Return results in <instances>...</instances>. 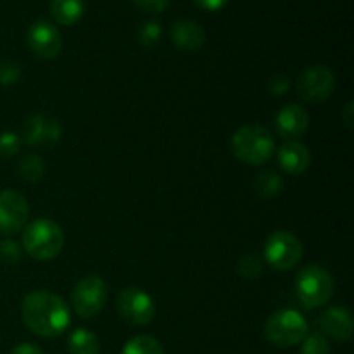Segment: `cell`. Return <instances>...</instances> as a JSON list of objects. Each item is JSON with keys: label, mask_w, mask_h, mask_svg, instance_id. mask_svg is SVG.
<instances>
[{"label": "cell", "mask_w": 354, "mask_h": 354, "mask_svg": "<svg viewBox=\"0 0 354 354\" xmlns=\"http://www.w3.org/2000/svg\"><path fill=\"white\" fill-rule=\"evenodd\" d=\"M23 322L40 337H57L69 327V310L61 296L48 290H33L21 304Z\"/></svg>", "instance_id": "6da1fadb"}, {"label": "cell", "mask_w": 354, "mask_h": 354, "mask_svg": "<svg viewBox=\"0 0 354 354\" xmlns=\"http://www.w3.org/2000/svg\"><path fill=\"white\" fill-rule=\"evenodd\" d=\"M64 248V232L55 221L38 218L23 232V249L37 261H50L57 258Z\"/></svg>", "instance_id": "7a4b0ae2"}, {"label": "cell", "mask_w": 354, "mask_h": 354, "mask_svg": "<svg viewBox=\"0 0 354 354\" xmlns=\"http://www.w3.org/2000/svg\"><path fill=\"white\" fill-rule=\"evenodd\" d=\"M232 152L248 165H263L275 152V140L268 128L261 124H245L232 137Z\"/></svg>", "instance_id": "3957f363"}, {"label": "cell", "mask_w": 354, "mask_h": 354, "mask_svg": "<svg viewBox=\"0 0 354 354\" xmlns=\"http://www.w3.org/2000/svg\"><path fill=\"white\" fill-rule=\"evenodd\" d=\"M265 335L277 348H292L308 337V322L297 311L280 310L266 322Z\"/></svg>", "instance_id": "277c9868"}, {"label": "cell", "mask_w": 354, "mask_h": 354, "mask_svg": "<svg viewBox=\"0 0 354 354\" xmlns=\"http://www.w3.org/2000/svg\"><path fill=\"white\" fill-rule=\"evenodd\" d=\"M296 290L301 304L308 310L320 308L330 301L334 292V280L322 266H306L296 279Z\"/></svg>", "instance_id": "5b68a950"}, {"label": "cell", "mask_w": 354, "mask_h": 354, "mask_svg": "<svg viewBox=\"0 0 354 354\" xmlns=\"http://www.w3.org/2000/svg\"><path fill=\"white\" fill-rule=\"evenodd\" d=\"M107 301V286L100 277L88 275L80 280L71 292L73 310L80 318L88 320L97 317L106 306Z\"/></svg>", "instance_id": "8992f818"}, {"label": "cell", "mask_w": 354, "mask_h": 354, "mask_svg": "<svg viewBox=\"0 0 354 354\" xmlns=\"http://www.w3.org/2000/svg\"><path fill=\"white\" fill-rule=\"evenodd\" d=\"M265 258L270 266L279 272H287L303 258V244L292 232L277 230L266 239Z\"/></svg>", "instance_id": "52a82bcc"}, {"label": "cell", "mask_w": 354, "mask_h": 354, "mask_svg": "<svg viewBox=\"0 0 354 354\" xmlns=\"http://www.w3.org/2000/svg\"><path fill=\"white\" fill-rule=\"evenodd\" d=\"M118 311L124 322L142 327L151 324L156 315V306L152 297L140 287H127L118 296Z\"/></svg>", "instance_id": "ba28073f"}, {"label": "cell", "mask_w": 354, "mask_h": 354, "mask_svg": "<svg viewBox=\"0 0 354 354\" xmlns=\"http://www.w3.org/2000/svg\"><path fill=\"white\" fill-rule=\"evenodd\" d=\"M335 88L334 73L325 66H311L297 78V93L310 104H320L332 95Z\"/></svg>", "instance_id": "9c48e42d"}, {"label": "cell", "mask_w": 354, "mask_h": 354, "mask_svg": "<svg viewBox=\"0 0 354 354\" xmlns=\"http://www.w3.org/2000/svg\"><path fill=\"white\" fill-rule=\"evenodd\" d=\"M62 128L55 116L50 114H33L23 127V140L30 147L50 149L61 140Z\"/></svg>", "instance_id": "30bf717a"}, {"label": "cell", "mask_w": 354, "mask_h": 354, "mask_svg": "<svg viewBox=\"0 0 354 354\" xmlns=\"http://www.w3.org/2000/svg\"><path fill=\"white\" fill-rule=\"evenodd\" d=\"M30 216V206L23 194L6 189L0 192V234L12 235L23 230Z\"/></svg>", "instance_id": "8fae6325"}, {"label": "cell", "mask_w": 354, "mask_h": 354, "mask_svg": "<svg viewBox=\"0 0 354 354\" xmlns=\"http://www.w3.org/2000/svg\"><path fill=\"white\" fill-rule=\"evenodd\" d=\"M28 45L40 59H55L62 50V38L57 28L47 19H38L28 28Z\"/></svg>", "instance_id": "7c38bea8"}, {"label": "cell", "mask_w": 354, "mask_h": 354, "mask_svg": "<svg viewBox=\"0 0 354 354\" xmlns=\"http://www.w3.org/2000/svg\"><path fill=\"white\" fill-rule=\"evenodd\" d=\"M275 127L280 137L287 138V140H294V138L306 133L308 127H310V116L297 104H287L280 109Z\"/></svg>", "instance_id": "4fadbf2b"}, {"label": "cell", "mask_w": 354, "mask_h": 354, "mask_svg": "<svg viewBox=\"0 0 354 354\" xmlns=\"http://www.w3.org/2000/svg\"><path fill=\"white\" fill-rule=\"evenodd\" d=\"M318 325L325 335L335 341L346 342L353 337V317L344 308H328L325 313H322Z\"/></svg>", "instance_id": "5bb4252c"}, {"label": "cell", "mask_w": 354, "mask_h": 354, "mask_svg": "<svg viewBox=\"0 0 354 354\" xmlns=\"http://www.w3.org/2000/svg\"><path fill=\"white\" fill-rule=\"evenodd\" d=\"M311 154L301 142L290 140L283 144L279 151V165L283 171L290 175H301L310 168Z\"/></svg>", "instance_id": "9a60e30c"}, {"label": "cell", "mask_w": 354, "mask_h": 354, "mask_svg": "<svg viewBox=\"0 0 354 354\" xmlns=\"http://www.w3.org/2000/svg\"><path fill=\"white\" fill-rule=\"evenodd\" d=\"M171 40L173 44L183 50H197L206 41V33L203 26L190 19H178L171 26Z\"/></svg>", "instance_id": "2e32d148"}, {"label": "cell", "mask_w": 354, "mask_h": 354, "mask_svg": "<svg viewBox=\"0 0 354 354\" xmlns=\"http://www.w3.org/2000/svg\"><path fill=\"white\" fill-rule=\"evenodd\" d=\"M85 12L83 0H50V14L59 24L73 26L78 23Z\"/></svg>", "instance_id": "e0dca14e"}, {"label": "cell", "mask_w": 354, "mask_h": 354, "mask_svg": "<svg viewBox=\"0 0 354 354\" xmlns=\"http://www.w3.org/2000/svg\"><path fill=\"white\" fill-rule=\"evenodd\" d=\"M69 354H99L100 342L88 328H78L71 334L68 342Z\"/></svg>", "instance_id": "ac0fdd59"}, {"label": "cell", "mask_w": 354, "mask_h": 354, "mask_svg": "<svg viewBox=\"0 0 354 354\" xmlns=\"http://www.w3.org/2000/svg\"><path fill=\"white\" fill-rule=\"evenodd\" d=\"M254 189L256 194L263 197V199H273L282 190V178L275 171H272V169H265V171H261L256 176Z\"/></svg>", "instance_id": "d6986e66"}, {"label": "cell", "mask_w": 354, "mask_h": 354, "mask_svg": "<svg viewBox=\"0 0 354 354\" xmlns=\"http://www.w3.org/2000/svg\"><path fill=\"white\" fill-rule=\"evenodd\" d=\"M17 173L26 182H38L45 175L44 159L37 154H26L17 162Z\"/></svg>", "instance_id": "ffe728a7"}, {"label": "cell", "mask_w": 354, "mask_h": 354, "mask_svg": "<svg viewBox=\"0 0 354 354\" xmlns=\"http://www.w3.org/2000/svg\"><path fill=\"white\" fill-rule=\"evenodd\" d=\"M121 354H162V348L151 335H137L124 344Z\"/></svg>", "instance_id": "44dd1931"}, {"label": "cell", "mask_w": 354, "mask_h": 354, "mask_svg": "<svg viewBox=\"0 0 354 354\" xmlns=\"http://www.w3.org/2000/svg\"><path fill=\"white\" fill-rule=\"evenodd\" d=\"M301 354H330V344L322 334H313L303 341Z\"/></svg>", "instance_id": "7402d4cb"}, {"label": "cell", "mask_w": 354, "mask_h": 354, "mask_svg": "<svg viewBox=\"0 0 354 354\" xmlns=\"http://www.w3.org/2000/svg\"><path fill=\"white\" fill-rule=\"evenodd\" d=\"M263 272V263L258 256L249 254L239 261V273L245 279H256V277L261 275Z\"/></svg>", "instance_id": "603a6c76"}, {"label": "cell", "mask_w": 354, "mask_h": 354, "mask_svg": "<svg viewBox=\"0 0 354 354\" xmlns=\"http://www.w3.org/2000/svg\"><path fill=\"white\" fill-rule=\"evenodd\" d=\"M21 138L14 131H3L0 135V156L2 158H12L19 152Z\"/></svg>", "instance_id": "cb8c5ba5"}, {"label": "cell", "mask_w": 354, "mask_h": 354, "mask_svg": "<svg viewBox=\"0 0 354 354\" xmlns=\"http://www.w3.org/2000/svg\"><path fill=\"white\" fill-rule=\"evenodd\" d=\"M21 68L17 62L0 61V85L10 86L19 80Z\"/></svg>", "instance_id": "d4e9b609"}, {"label": "cell", "mask_w": 354, "mask_h": 354, "mask_svg": "<svg viewBox=\"0 0 354 354\" xmlns=\"http://www.w3.org/2000/svg\"><path fill=\"white\" fill-rule=\"evenodd\" d=\"M159 37H161V26L156 21H147L138 30V40H140L142 45L158 44Z\"/></svg>", "instance_id": "484cf974"}, {"label": "cell", "mask_w": 354, "mask_h": 354, "mask_svg": "<svg viewBox=\"0 0 354 354\" xmlns=\"http://www.w3.org/2000/svg\"><path fill=\"white\" fill-rule=\"evenodd\" d=\"M21 259V248L17 242L6 239L0 242V261L9 263V265H16Z\"/></svg>", "instance_id": "4316f807"}, {"label": "cell", "mask_w": 354, "mask_h": 354, "mask_svg": "<svg viewBox=\"0 0 354 354\" xmlns=\"http://www.w3.org/2000/svg\"><path fill=\"white\" fill-rule=\"evenodd\" d=\"M133 2L149 14H159L169 6V0H133Z\"/></svg>", "instance_id": "83f0119b"}, {"label": "cell", "mask_w": 354, "mask_h": 354, "mask_svg": "<svg viewBox=\"0 0 354 354\" xmlns=\"http://www.w3.org/2000/svg\"><path fill=\"white\" fill-rule=\"evenodd\" d=\"M201 9L207 10V12H214V10L223 9L228 3V0H194Z\"/></svg>", "instance_id": "f1b7e54d"}, {"label": "cell", "mask_w": 354, "mask_h": 354, "mask_svg": "<svg viewBox=\"0 0 354 354\" xmlns=\"http://www.w3.org/2000/svg\"><path fill=\"white\" fill-rule=\"evenodd\" d=\"M10 354H44V353H41V349L38 348V346L31 344V342H21V344H17L16 348L10 351Z\"/></svg>", "instance_id": "f546056e"}, {"label": "cell", "mask_w": 354, "mask_h": 354, "mask_svg": "<svg viewBox=\"0 0 354 354\" xmlns=\"http://www.w3.org/2000/svg\"><path fill=\"white\" fill-rule=\"evenodd\" d=\"M342 120L346 121V124H348L349 128L353 127V102H348L344 113H342Z\"/></svg>", "instance_id": "4dcf8cb0"}]
</instances>
